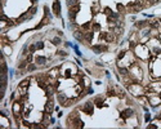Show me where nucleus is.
<instances>
[{
  "mask_svg": "<svg viewBox=\"0 0 161 129\" xmlns=\"http://www.w3.org/2000/svg\"><path fill=\"white\" fill-rule=\"evenodd\" d=\"M130 71H132V77H133V80H134V83L142 81V79H143L142 70L139 68V66H138L137 63H132V66H130Z\"/></svg>",
  "mask_w": 161,
  "mask_h": 129,
  "instance_id": "obj_1",
  "label": "nucleus"
},
{
  "mask_svg": "<svg viewBox=\"0 0 161 129\" xmlns=\"http://www.w3.org/2000/svg\"><path fill=\"white\" fill-rule=\"evenodd\" d=\"M101 39L102 40H106L107 43H113L115 39H116V36H115V34H112V32H102L101 34Z\"/></svg>",
  "mask_w": 161,
  "mask_h": 129,
  "instance_id": "obj_2",
  "label": "nucleus"
},
{
  "mask_svg": "<svg viewBox=\"0 0 161 129\" xmlns=\"http://www.w3.org/2000/svg\"><path fill=\"white\" fill-rule=\"evenodd\" d=\"M79 10H80V5H75V7H71L70 8V10H68V17H70V19L72 21H75V17H76V14L79 13Z\"/></svg>",
  "mask_w": 161,
  "mask_h": 129,
  "instance_id": "obj_3",
  "label": "nucleus"
},
{
  "mask_svg": "<svg viewBox=\"0 0 161 129\" xmlns=\"http://www.w3.org/2000/svg\"><path fill=\"white\" fill-rule=\"evenodd\" d=\"M53 13H54V15H57V17H59V15H61V4H59V0H54V3H53Z\"/></svg>",
  "mask_w": 161,
  "mask_h": 129,
  "instance_id": "obj_4",
  "label": "nucleus"
},
{
  "mask_svg": "<svg viewBox=\"0 0 161 129\" xmlns=\"http://www.w3.org/2000/svg\"><path fill=\"white\" fill-rule=\"evenodd\" d=\"M83 111L88 115H91L93 114V103L91 102H86L85 105L83 106Z\"/></svg>",
  "mask_w": 161,
  "mask_h": 129,
  "instance_id": "obj_5",
  "label": "nucleus"
},
{
  "mask_svg": "<svg viewBox=\"0 0 161 129\" xmlns=\"http://www.w3.org/2000/svg\"><path fill=\"white\" fill-rule=\"evenodd\" d=\"M54 110V103H53V101L52 99H49L47 103H45V107H44V111L45 112H49V114H52V111Z\"/></svg>",
  "mask_w": 161,
  "mask_h": 129,
  "instance_id": "obj_6",
  "label": "nucleus"
},
{
  "mask_svg": "<svg viewBox=\"0 0 161 129\" xmlns=\"http://www.w3.org/2000/svg\"><path fill=\"white\" fill-rule=\"evenodd\" d=\"M84 35H85V31H81V30H75L73 31V36L80 41L84 40Z\"/></svg>",
  "mask_w": 161,
  "mask_h": 129,
  "instance_id": "obj_7",
  "label": "nucleus"
},
{
  "mask_svg": "<svg viewBox=\"0 0 161 129\" xmlns=\"http://www.w3.org/2000/svg\"><path fill=\"white\" fill-rule=\"evenodd\" d=\"M91 49H93L95 53H101V52H107V46L106 45H93L91 46Z\"/></svg>",
  "mask_w": 161,
  "mask_h": 129,
  "instance_id": "obj_8",
  "label": "nucleus"
},
{
  "mask_svg": "<svg viewBox=\"0 0 161 129\" xmlns=\"http://www.w3.org/2000/svg\"><path fill=\"white\" fill-rule=\"evenodd\" d=\"M21 110H22L21 102H14L13 103V114H21Z\"/></svg>",
  "mask_w": 161,
  "mask_h": 129,
  "instance_id": "obj_9",
  "label": "nucleus"
},
{
  "mask_svg": "<svg viewBox=\"0 0 161 129\" xmlns=\"http://www.w3.org/2000/svg\"><path fill=\"white\" fill-rule=\"evenodd\" d=\"M148 101L152 106H158L161 103V97H151Z\"/></svg>",
  "mask_w": 161,
  "mask_h": 129,
  "instance_id": "obj_10",
  "label": "nucleus"
},
{
  "mask_svg": "<svg viewBox=\"0 0 161 129\" xmlns=\"http://www.w3.org/2000/svg\"><path fill=\"white\" fill-rule=\"evenodd\" d=\"M27 88L29 87H21V85H19L18 87V94L22 95L23 98H26L27 97Z\"/></svg>",
  "mask_w": 161,
  "mask_h": 129,
  "instance_id": "obj_11",
  "label": "nucleus"
},
{
  "mask_svg": "<svg viewBox=\"0 0 161 129\" xmlns=\"http://www.w3.org/2000/svg\"><path fill=\"white\" fill-rule=\"evenodd\" d=\"M93 30H89V31H85V35H84V40L85 41H91L93 39Z\"/></svg>",
  "mask_w": 161,
  "mask_h": 129,
  "instance_id": "obj_12",
  "label": "nucleus"
},
{
  "mask_svg": "<svg viewBox=\"0 0 161 129\" xmlns=\"http://www.w3.org/2000/svg\"><path fill=\"white\" fill-rule=\"evenodd\" d=\"M132 115H133V110H132V108H126V110H124V111L121 112V116H122L124 119L130 118Z\"/></svg>",
  "mask_w": 161,
  "mask_h": 129,
  "instance_id": "obj_13",
  "label": "nucleus"
},
{
  "mask_svg": "<svg viewBox=\"0 0 161 129\" xmlns=\"http://www.w3.org/2000/svg\"><path fill=\"white\" fill-rule=\"evenodd\" d=\"M57 98H58V102H59L61 105H65L66 101H67V97H66L63 93H58V94H57Z\"/></svg>",
  "mask_w": 161,
  "mask_h": 129,
  "instance_id": "obj_14",
  "label": "nucleus"
},
{
  "mask_svg": "<svg viewBox=\"0 0 161 129\" xmlns=\"http://www.w3.org/2000/svg\"><path fill=\"white\" fill-rule=\"evenodd\" d=\"M57 75H58V68H53V70H50V71H49L48 76L52 77V79H55V77H57Z\"/></svg>",
  "mask_w": 161,
  "mask_h": 129,
  "instance_id": "obj_15",
  "label": "nucleus"
},
{
  "mask_svg": "<svg viewBox=\"0 0 161 129\" xmlns=\"http://www.w3.org/2000/svg\"><path fill=\"white\" fill-rule=\"evenodd\" d=\"M79 4H80V0H67V5H68V8L75 7V5H79Z\"/></svg>",
  "mask_w": 161,
  "mask_h": 129,
  "instance_id": "obj_16",
  "label": "nucleus"
},
{
  "mask_svg": "<svg viewBox=\"0 0 161 129\" xmlns=\"http://www.w3.org/2000/svg\"><path fill=\"white\" fill-rule=\"evenodd\" d=\"M147 25H148V21H142V22H137L135 23V27L142 28V27H144V26H147Z\"/></svg>",
  "mask_w": 161,
  "mask_h": 129,
  "instance_id": "obj_17",
  "label": "nucleus"
},
{
  "mask_svg": "<svg viewBox=\"0 0 161 129\" xmlns=\"http://www.w3.org/2000/svg\"><path fill=\"white\" fill-rule=\"evenodd\" d=\"M45 61H47V59H45V57H36V62H37V64H44L45 63Z\"/></svg>",
  "mask_w": 161,
  "mask_h": 129,
  "instance_id": "obj_18",
  "label": "nucleus"
},
{
  "mask_svg": "<svg viewBox=\"0 0 161 129\" xmlns=\"http://www.w3.org/2000/svg\"><path fill=\"white\" fill-rule=\"evenodd\" d=\"M94 102L97 103V106H98V107H102V106H103V101H102V97H97Z\"/></svg>",
  "mask_w": 161,
  "mask_h": 129,
  "instance_id": "obj_19",
  "label": "nucleus"
},
{
  "mask_svg": "<svg viewBox=\"0 0 161 129\" xmlns=\"http://www.w3.org/2000/svg\"><path fill=\"white\" fill-rule=\"evenodd\" d=\"M117 9H119L120 13H125L126 12V7H124L122 4H117Z\"/></svg>",
  "mask_w": 161,
  "mask_h": 129,
  "instance_id": "obj_20",
  "label": "nucleus"
},
{
  "mask_svg": "<svg viewBox=\"0 0 161 129\" xmlns=\"http://www.w3.org/2000/svg\"><path fill=\"white\" fill-rule=\"evenodd\" d=\"M90 26H91V22H86V23H84V25L81 26V28H83V30H85V31H89Z\"/></svg>",
  "mask_w": 161,
  "mask_h": 129,
  "instance_id": "obj_21",
  "label": "nucleus"
},
{
  "mask_svg": "<svg viewBox=\"0 0 161 129\" xmlns=\"http://www.w3.org/2000/svg\"><path fill=\"white\" fill-rule=\"evenodd\" d=\"M148 25H151L152 27H157L158 26V22L156 19H151V21H148Z\"/></svg>",
  "mask_w": 161,
  "mask_h": 129,
  "instance_id": "obj_22",
  "label": "nucleus"
},
{
  "mask_svg": "<svg viewBox=\"0 0 161 129\" xmlns=\"http://www.w3.org/2000/svg\"><path fill=\"white\" fill-rule=\"evenodd\" d=\"M120 74H121L122 76H126V75H129V72H128V68H125V67H121V68H120Z\"/></svg>",
  "mask_w": 161,
  "mask_h": 129,
  "instance_id": "obj_23",
  "label": "nucleus"
},
{
  "mask_svg": "<svg viewBox=\"0 0 161 129\" xmlns=\"http://www.w3.org/2000/svg\"><path fill=\"white\" fill-rule=\"evenodd\" d=\"M21 87H29L30 85V79H26V80H23V81H21Z\"/></svg>",
  "mask_w": 161,
  "mask_h": 129,
  "instance_id": "obj_24",
  "label": "nucleus"
},
{
  "mask_svg": "<svg viewBox=\"0 0 161 129\" xmlns=\"http://www.w3.org/2000/svg\"><path fill=\"white\" fill-rule=\"evenodd\" d=\"M91 30H93V31H99V30H101V26H99L98 23H93V26H91Z\"/></svg>",
  "mask_w": 161,
  "mask_h": 129,
  "instance_id": "obj_25",
  "label": "nucleus"
},
{
  "mask_svg": "<svg viewBox=\"0 0 161 129\" xmlns=\"http://www.w3.org/2000/svg\"><path fill=\"white\" fill-rule=\"evenodd\" d=\"M32 59H34V56H32V53H29V54H27L26 61L29 62V63H31V62H32Z\"/></svg>",
  "mask_w": 161,
  "mask_h": 129,
  "instance_id": "obj_26",
  "label": "nucleus"
},
{
  "mask_svg": "<svg viewBox=\"0 0 161 129\" xmlns=\"http://www.w3.org/2000/svg\"><path fill=\"white\" fill-rule=\"evenodd\" d=\"M27 63H29V62H27V61H23V62H21V63L18 64V68H25V67L27 66Z\"/></svg>",
  "mask_w": 161,
  "mask_h": 129,
  "instance_id": "obj_27",
  "label": "nucleus"
},
{
  "mask_svg": "<svg viewBox=\"0 0 161 129\" xmlns=\"http://www.w3.org/2000/svg\"><path fill=\"white\" fill-rule=\"evenodd\" d=\"M4 46V52H5V54H11L12 53V49L9 48V46H7V45H3Z\"/></svg>",
  "mask_w": 161,
  "mask_h": 129,
  "instance_id": "obj_28",
  "label": "nucleus"
},
{
  "mask_svg": "<svg viewBox=\"0 0 161 129\" xmlns=\"http://www.w3.org/2000/svg\"><path fill=\"white\" fill-rule=\"evenodd\" d=\"M35 68H36V66H35V64H31V63H30L29 66H27V70H29V71H34Z\"/></svg>",
  "mask_w": 161,
  "mask_h": 129,
  "instance_id": "obj_29",
  "label": "nucleus"
},
{
  "mask_svg": "<svg viewBox=\"0 0 161 129\" xmlns=\"http://www.w3.org/2000/svg\"><path fill=\"white\" fill-rule=\"evenodd\" d=\"M59 43H61V39L59 38H54V39H53V44H54V45H58Z\"/></svg>",
  "mask_w": 161,
  "mask_h": 129,
  "instance_id": "obj_30",
  "label": "nucleus"
},
{
  "mask_svg": "<svg viewBox=\"0 0 161 129\" xmlns=\"http://www.w3.org/2000/svg\"><path fill=\"white\" fill-rule=\"evenodd\" d=\"M29 50H30V53H34V52L36 50V46H35V45H30L29 46Z\"/></svg>",
  "mask_w": 161,
  "mask_h": 129,
  "instance_id": "obj_31",
  "label": "nucleus"
},
{
  "mask_svg": "<svg viewBox=\"0 0 161 129\" xmlns=\"http://www.w3.org/2000/svg\"><path fill=\"white\" fill-rule=\"evenodd\" d=\"M72 102H73V99H67L63 106H66V107H67V106H71V105H72Z\"/></svg>",
  "mask_w": 161,
  "mask_h": 129,
  "instance_id": "obj_32",
  "label": "nucleus"
},
{
  "mask_svg": "<svg viewBox=\"0 0 161 129\" xmlns=\"http://www.w3.org/2000/svg\"><path fill=\"white\" fill-rule=\"evenodd\" d=\"M29 13H30V14H31V15H34L35 13H36V8H35V7H34V8H31V9L29 10Z\"/></svg>",
  "mask_w": 161,
  "mask_h": 129,
  "instance_id": "obj_33",
  "label": "nucleus"
},
{
  "mask_svg": "<svg viewBox=\"0 0 161 129\" xmlns=\"http://www.w3.org/2000/svg\"><path fill=\"white\" fill-rule=\"evenodd\" d=\"M104 13H106L107 15H112V12H111V9H110V8H106V9H104Z\"/></svg>",
  "mask_w": 161,
  "mask_h": 129,
  "instance_id": "obj_34",
  "label": "nucleus"
},
{
  "mask_svg": "<svg viewBox=\"0 0 161 129\" xmlns=\"http://www.w3.org/2000/svg\"><path fill=\"white\" fill-rule=\"evenodd\" d=\"M108 95H115V90H113V89H112V88H111V87H110V88H108Z\"/></svg>",
  "mask_w": 161,
  "mask_h": 129,
  "instance_id": "obj_35",
  "label": "nucleus"
},
{
  "mask_svg": "<svg viewBox=\"0 0 161 129\" xmlns=\"http://www.w3.org/2000/svg\"><path fill=\"white\" fill-rule=\"evenodd\" d=\"M115 34H116V35H120V34H121V28H119V27H115Z\"/></svg>",
  "mask_w": 161,
  "mask_h": 129,
  "instance_id": "obj_36",
  "label": "nucleus"
},
{
  "mask_svg": "<svg viewBox=\"0 0 161 129\" xmlns=\"http://www.w3.org/2000/svg\"><path fill=\"white\" fill-rule=\"evenodd\" d=\"M125 54H126V52H125V50H122V52H121V53H120V54H119V59H121V58H122V57H125Z\"/></svg>",
  "mask_w": 161,
  "mask_h": 129,
  "instance_id": "obj_37",
  "label": "nucleus"
},
{
  "mask_svg": "<svg viewBox=\"0 0 161 129\" xmlns=\"http://www.w3.org/2000/svg\"><path fill=\"white\" fill-rule=\"evenodd\" d=\"M43 46H44V44H43V43H41V41H40V43H39V44H37V48H39V49H41V48H43Z\"/></svg>",
  "mask_w": 161,
  "mask_h": 129,
  "instance_id": "obj_38",
  "label": "nucleus"
},
{
  "mask_svg": "<svg viewBox=\"0 0 161 129\" xmlns=\"http://www.w3.org/2000/svg\"><path fill=\"white\" fill-rule=\"evenodd\" d=\"M158 1H160V0H150L151 5H152V4H155V3H158Z\"/></svg>",
  "mask_w": 161,
  "mask_h": 129,
  "instance_id": "obj_39",
  "label": "nucleus"
},
{
  "mask_svg": "<svg viewBox=\"0 0 161 129\" xmlns=\"http://www.w3.org/2000/svg\"><path fill=\"white\" fill-rule=\"evenodd\" d=\"M158 38H160V40H161V34H160V35H158Z\"/></svg>",
  "mask_w": 161,
  "mask_h": 129,
  "instance_id": "obj_40",
  "label": "nucleus"
},
{
  "mask_svg": "<svg viewBox=\"0 0 161 129\" xmlns=\"http://www.w3.org/2000/svg\"><path fill=\"white\" fill-rule=\"evenodd\" d=\"M31 1H32V3H35V1H36V0H31Z\"/></svg>",
  "mask_w": 161,
  "mask_h": 129,
  "instance_id": "obj_41",
  "label": "nucleus"
},
{
  "mask_svg": "<svg viewBox=\"0 0 161 129\" xmlns=\"http://www.w3.org/2000/svg\"><path fill=\"white\" fill-rule=\"evenodd\" d=\"M158 57H160V58H161V53H160V54H158Z\"/></svg>",
  "mask_w": 161,
  "mask_h": 129,
  "instance_id": "obj_42",
  "label": "nucleus"
},
{
  "mask_svg": "<svg viewBox=\"0 0 161 129\" xmlns=\"http://www.w3.org/2000/svg\"><path fill=\"white\" fill-rule=\"evenodd\" d=\"M160 97H161V92H160Z\"/></svg>",
  "mask_w": 161,
  "mask_h": 129,
  "instance_id": "obj_43",
  "label": "nucleus"
},
{
  "mask_svg": "<svg viewBox=\"0 0 161 129\" xmlns=\"http://www.w3.org/2000/svg\"><path fill=\"white\" fill-rule=\"evenodd\" d=\"M160 22H161V18H160Z\"/></svg>",
  "mask_w": 161,
  "mask_h": 129,
  "instance_id": "obj_44",
  "label": "nucleus"
},
{
  "mask_svg": "<svg viewBox=\"0 0 161 129\" xmlns=\"http://www.w3.org/2000/svg\"><path fill=\"white\" fill-rule=\"evenodd\" d=\"M160 119H161V116H160Z\"/></svg>",
  "mask_w": 161,
  "mask_h": 129,
  "instance_id": "obj_45",
  "label": "nucleus"
}]
</instances>
